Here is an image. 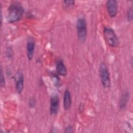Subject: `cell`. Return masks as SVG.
<instances>
[{"instance_id": "cell-1", "label": "cell", "mask_w": 133, "mask_h": 133, "mask_svg": "<svg viewBox=\"0 0 133 133\" xmlns=\"http://www.w3.org/2000/svg\"><path fill=\"white\" fill-rule=\"evenodd\" d=\"M24 9L21 3L12 2L7 9L6 20L9 23H15L20 20L24 14Z\"/></svg>"}, {"instance_id": "cell-2", "label": "cell", "mask_w": 133, "mask_h": 133, "mask_svg": "<svg viewBox=\"0 0 133 133\" xmlns=\"http://www.w3.org/2000/svg\"><path fill=\"white\" fill-rule=\"evenodd\" d=\"M77 35L78 42L83 44L87 38V23L86 19L84 16L79 17L76 22Z\"/></svg>"}, {"instance_id": "cell-3", "label": "cell", "mask_w": 133, "mask_h": 133, "mask_svg": "<svg viewBox=\"0 0 133 133\" xmlns=\"http://www.w3.org/2000/svg\"><path fill=\"white\" fill-rule=\"evenodd\" d=\"M103 33L107 42L110 47L114 48L119 45L118 38L114 30L112 28L105 26L103 29Z\"/></svg>"}, {"instance_id": "cell-4", "label": "cell", "mask_w": 133, "mask_h": 133, "mask_svg": "<svg viewBox=\"0 0 133 133\" xmlns=\"http://www.w3.org/2000/svg\"><path fill=\"white\" fill-rule=\"evenodd\" d=\"M99 76L103 88H108L111 86V82L109 72L106 64L102 62L99 66Z\"/></svg>"}, {"instance_id": "cell-5", "label": "cell", "mask_w": 133, "mask_h": 133, "mask_svg": "<svg viewBox=\"0 0 133 133\" xmlns=\"http://www.w3.org/2000/svg\"><path fill=\"white\" fill-rule=\"evenodd\" d=\"M15 88L17 92L21 94L24 88V76L21 71H18L15 75Z\"/></svg>"}, {"instance_id": "cell-6", "label": "cell", "mask_w": 133, "mask_h": 133, "mask_svg": "<svg viewBox=\"0 0 133 133\" xmlns=\"http://www.w3.org/2000/svg\"><path fill=\"white\" fill-rule=\"evenodd\" d=\"M35 48V40L32 36H29L26 40V55L29 61L32 60Z\"/></svg>"}, {"instance_id": "cell-7", "label": "cell", "mask_w": 133, "mask_h": 133, "mask_svg": "<svg viewBox=\"0 0 133 133\" xmlns=\"http://www.w3.org/2000/svg\"><path fill=\"white\" fill-rule=\"evenodd\" d=\"M60 106V99L58 95L52 96L50 99V113L51 115L57 114Z\"/></svg>"}, {"instance_id": "cell-8", "label": "cell", "mask_w": 133, "mask_h": 133, "mask_svg": "<svg viewBox=\"0 0 133 133\" xmlns=\"http://www.w3.org/2000/svg\"><path fill=\"white\" fill-rule=\"evenodd\" d=\"M106 8L107 12L111 18H114L118 10L117 2L115 0H110L106 2Z\"/></svg>"}, {"instance_id": "cell-9", "label": "cell", "mask_w": 133, "mask_h": 133, "mask_svg": "<svg viewBox=\"0 0 133 133\" xmlns=\"http://www.w3.org/2000/svg\"><path fill=\"white\" fill-rule=\"evenodd\" d=\"M63 105L64 109L66 111L69 110L72 106L71 95L68 89H66L63 94Z\"/></svg>"}, {"instance_id": "cell-10", "label": "cell", "mask_w": 133, "mask_h": 133, "mask_svg": "<svg viewBox=\"0 0 133 133\" xmlns=\"http://www.w3.org/2000/svg\"><path fill=\"white\" fill-rule=\"evenodd\" d=\"M56 69L57 73L58 75L65 76L67 74L66 68L64 64L63 61L61 59L57 60L56 63Z\"/></svg>"}, {"instance_id": "cell-11", "label": "cell", "mask_w": 133, "mask_h": 133, "mask_svg": "<svg viewBox=\"0 0 133 133\" xmlns=\"http://www.w3.org/2000/svg\"><path fill=\"white\" fill-rule=\"evenodd\" d=\"M129 98V92L128 91L126 90L122 94L119 100L118 105L120 109H123L126 107Z\"/></svg>"}, {"instance_id": "cell-12", "label": "cell", "mask_w": 133, "mask_h": 133, "mask_svg": "<svg viewBox=\"0 0 133 133\" xmlns=\"http://www.w3.org/2000/svg\"><path fill=\"white\" fill-rule=\"evenodd\" d=\"M127 20L129 22H131L133 19V7L131 6L130 7L127 12Z\"/></svg>"}, {"instance_id": "cell-13", "label": "cell", "mask_w": 133, "mask_h": 133, "mask_svg": "<svg viewBox=\"0 0 133 133\" xmlns=\"http://www.w3.org/2000/svg\"><path fill=\"white\" fill-rule=\"evenodd\" d=\"M6 82L5 77L4 75V73L2 67L1 68V72H0V86L2 88H4L5 86Z\"/></svg>"}, {"instance_id": "cell-14", "label": "cell", "mask_w": 133, "mask_h": 133, "mask_svg": "<svg viewBox=\"0 0 133 133\" xmlns=\"http://www.w3.org/2000/svg\"><path fill=\"white\" fill-rule=\"evenodd\" d=\"M75 4V1L73 0L71 1H63V5L66 7H71L74 6Z\"/></svg>"}, {"instance_id": "cell-15", "label": "cell", "mask_w": 133, "mask_h": 133, "mask_svg": "<svg viewBox=\"0 0 133 133\" xmlns=\"http://www.w3.org/2000/svg\"><path fill=\"white\" fill-rule=\"evenodd\" d=\"M65 133H73L74 132V129L73 128L72 126L71 125H69L68 126L64 131Z\"/></svg>"}, {"instance_id": "cell-16", "label": "cell", "mask_w": 133, "mask_h": 133, "mask_svg": "<svg viewBox=\"0 0 133 133\" xmlns=\"http://www.w3.org/2000/svg\"><path fill=\"white\" fill-rule=\"evenodd\" d=\"M35 104V99L32 97L30 99V100H29V105L31 108H33L34 107Z\"/></svg>"}]
</instances>
